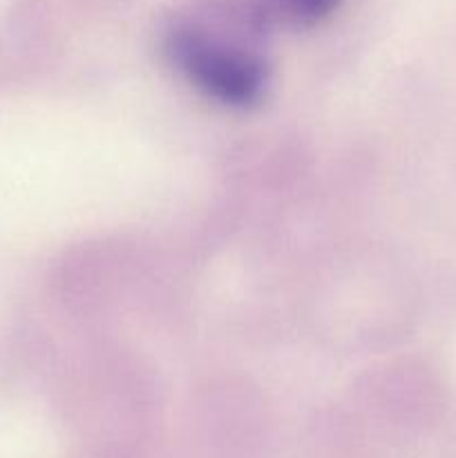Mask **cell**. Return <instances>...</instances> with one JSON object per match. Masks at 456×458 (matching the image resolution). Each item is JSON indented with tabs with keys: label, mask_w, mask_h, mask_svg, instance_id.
<instances>
[{
	"label": "cell",
	"mask_w": 456,
	"mask_h": 458,
	"mask_svg": "<svg viewBox=\"0 0 456 458\" xmlns=\"http://www.w3.org/2000/svg\"><path fill=\"white\" fill-rule=\"evenodd\" d=\"M168 52L179 70L208 97L228 106H250L266 88V67L249 49L208 38L199 30H177Z\"/></svg>",
	"instance_id": "cell-1"
},
{
	"label": "cell",
	"mask_w": 456,
	"mask_h": 458,
	"mask_svg": "<svg viewBox=\"0 0 456 458\" xmlns=\"http://www.w3.org/2000/svg\"><path fill=\"white\" fill-rule=\"evenodd\" d=\"M264 9L268 16H275L280 21L293 22V25H313L329 16L340 0H264Z\"/></svg>",
	"instance_id": "cell-2"
}]
</instances>
